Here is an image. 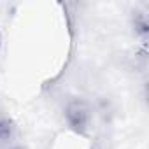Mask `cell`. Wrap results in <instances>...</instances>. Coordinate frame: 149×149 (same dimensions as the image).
Wrapping results in <instances>:
<instances>
[{"label":"cell","mask_w":149,"mask_h":149,"mask_svg":"<svg viewBox=\"0 0 149 149\" xmlns=\"http://www.w3.org/2000/svg\"><path fill=\"white\" fill-rule=\"evenodd\" d=\"M65 116H67V121L70 125V128L77 130V132H83L84 128H88V123H90V109L86 107L84 102L81 100H74L67 105L65 109Z\"/></svg>","instance_id":"cell-1"},{"label":"cell","mask_w":149,"mask_h":149,"mask_svg":"<svg viewBox=\"0 0 149 149\" xmlns=\"http://www.w3.org/2000/svg\"><path fill=\"white\" fill-rule=\"evenodd\" d=\"M16 133V125L9 118L0 116V149H14Z\"/></svg>","instance_id":"cell-2"},{"label":"cell","mask_w":149,"mask_h":149,"mask_svg":"<svg viewBox=\"0 0 149 149\" xmlns=\"http://www.w3.org/2000/svg\"><path fill=\"white\" fill-rule=\"evenodd\" d=\"M0 47H2V35H0Z\"/></svg>","instance_id":"cell-3"}]
</instances>
